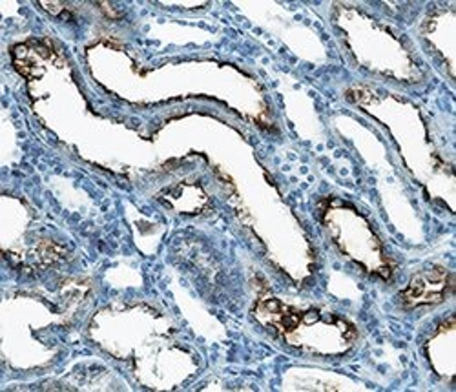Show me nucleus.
<instances>
[{
	"label": "nucleus",
	"mask_w": 456,
	"mask_h": 392,
	"mask_svg": "<svg viewBox=\"0 0 456 392\" xmlns=\"http://www.w3.org/2000/svg\"><path fill=\"white\" fill-rule=\"evenodd\" d=\"M447 287H449L447 272L444 268H435L431 272L418 274L407 287V290H403L402 301L407 306L438 303L444 299Z\"/></svg>",
	"instance_id": "1"
}]
</instances>
